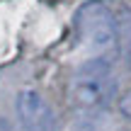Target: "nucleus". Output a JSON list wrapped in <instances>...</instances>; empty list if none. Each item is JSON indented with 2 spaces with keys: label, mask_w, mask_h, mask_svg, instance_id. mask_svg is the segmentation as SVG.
<instances>
[{
  "label": "nucleus",
  "mask_w": 131,
  "mask_h": 131,
  "mask_svg": "<svg viewBox=\"0 0 131 131\" xmlns=\"http://www.w3.org/2000/svg\"><path fill=\"white\" fill-rule=\"evenodd\" d=\"M114 92H117V83L109 78V63L104 58H95L78 68L70 97H73V104L78 107L95 109L104 107Z\"/></svg>",
  "instance_id": "obj_1"
},
{
  "label": "nucleus",
  "mask_w": 131,
  "mask_h": 131,
  "mask_svg": "<svg viewBox=\"0 0 131 131\" xmlns=\"http://www.w3.org/2000/svg\"><path fill=\"white\" fill-rule=\"evenodd\" d=\"M75 32L80 41H85V46L104 51L117 41V19L104 3L90 0L83 3L75 12Z\"/></svg>",
  "instance_id": "obj_2"
},
{
  "label": "nucleus",
  "mask_w": 131,
  "mask_h": 131,
  "mask_svg": "<svg viewBox=\"0 0 131 131\" xmlns=\"http://www.w3.org/2000/svg\"><path fill=\"white\" fill-rule=\"evenodd\" d=\"M15 107L24 131H56V117L37 90H22Z\"/></svg>",
  "instance_id": "obj_3"
},
{
  "label": "nucleus",
  "mask_w": 131,
  "mask_h": 131,
  "mask_svg": "<svg viewBox=\"0 0 131 131\" xmlns=\"http://www.w3.org/2000/svg\"><path fill=\"white\" fill-rule=\"evenodd\" d=\"M119 112H122L126 119H131V88L119 97Z\"/></svg>",
  "instance_id": "obj_4"
},
{
  "label": "nucleus",
  "mask_w": 131,
  "mask_h": 131,
  "mask_svg": "<svg viewBox=\"0 0 131 131\" xmlns=\"http://www.w3.org/2000/svg\"><path fill=\"white\" fill-rule=\"evenodd\" d=\"M0 131H15V126L7 122V119H0Z\"/></svg>",
  "instance_id": "obj_5"
}]
</instances>
